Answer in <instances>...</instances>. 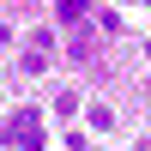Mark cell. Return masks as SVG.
Here are the masks:
<instances>
[{
  "label": "cell",
  "mask_w": 151,
  "mask_h": 151,
  "mask_svg": "<svg viewBox=\"0 0 151 151\" xmlns=\"http://www.w3.org/2000/svg\"><path fill=\"white\" fill-rule=\"evenodd\" d=\"M55 12H60V24H85L91 6H85V0H55Z\"/></svg>",
  "instance_id": "obj_2"
},
{
  "label": "cell",
  "mask_w": 151,
  "mask_h": 151,
  "mask_svg": "<svg viewBox=\"0 0 151 151\" xmlns=\"http://www.w3.org/2000/svg\"><path fill=\"white\" fill-rule=\"evenodd\" d=\"M0 145L6 151H42V115H36L30 103L12 109V115L0 121Z\"/></svg>",
  "instance_id": "obj_1"
},
{
  "label": "cell",
  "mask_w": 151,
  "mask_h": 151,
  "mask_svg": "<svg viewBox=\"0 0 151 151\" xmlns=\"http://www.w3.org/2000/svg\"><path fill=\"white\" fill-rule=\"evenodd\" d=\"M91 127H97V133H109V127H115V115H109L103 103H91Z\"/></svg>",
  "instance_id": "obj_3"
},
{
  "label": "cell",
  "mask_w": 151,
  "mask_h": 151,
  "mask_svg": "<svg viewBox=\"0 0 151 151\" xmlns=\"http://www.w3.org/2000/svg\"><path fill=\"white\" fill-rule=\"evenodd\" d=\"M145 55H151V42H145Z\"/></svg>",
  "instance_id": "obj_4"
}]
</instances>
